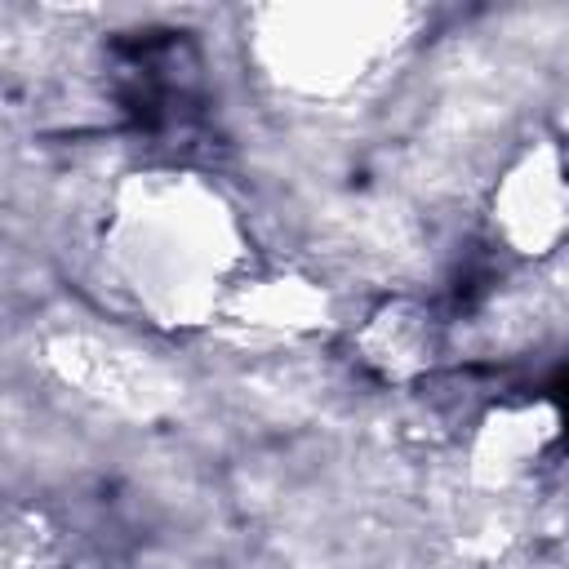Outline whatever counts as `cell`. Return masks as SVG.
<instances>
[{
  "instance_id": "1",
  "label": "cell",
  "mask_w": 569,
  "mask_h": 569,
  "mask_svg": "<svg viewBox=\"0 0 569 569\" xmlns=\"http://www.w3.org/2000/svg\"><path fill=\"white\" fill-rule=\"evenodd\" d=\"M556 400H560V409H565V427H569V373H565V382L556 387Z\"/></svg>"
}]
</instances>
